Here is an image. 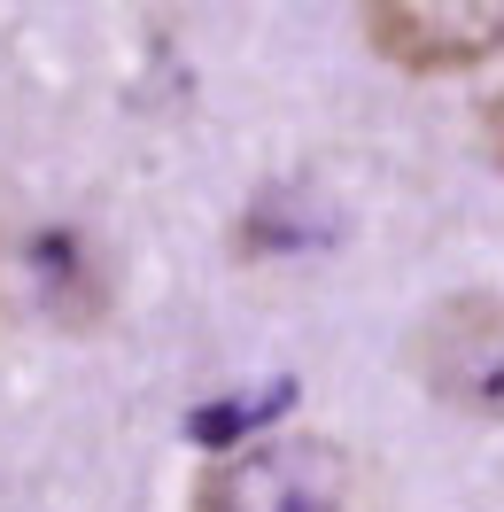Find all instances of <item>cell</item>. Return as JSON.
<instances>
[{
    "mask_svg": "<svg viewBox=\"0 0 504 512\" xmlns=\"http://www.w3.org/2000/svg\"><path fill=\"white\" fill-rule=\"evenodd\" d=\"M117 303L94 233L55 218H0V326L24 334H94Z\"/></svg>",
    "mask_w": 504,
    "mask_h": 512,
    "instance_id": "cell-1",
    "label": "cell"
},
{
    "mask_svg": "<svg viewBox=\"0 0 504 512\" xmlns=\"http://www.w3.org/2000/svg\"><path fill=\"white\" fill-rule=\"evenodd\" d=\"M404 365L442 412L504 427V295H442L411 326Z\"/></svg>",
    "mask_w": 504,
    "mask_h": 512,
    "instance_id": "cell-2",
    "label": "cell"
},
{
    "mask_svg": "<svg viewBox=\"0 0 504 512\" xmlns=\"http://www.w3.org/2000/svg\"><path fill=\"white\" fill-rule=\"evenodd\" d=\"M357 466L326 435H264L194 481V512H349Z\"/></svg>",
    "mask_w": 504,
    "mask_h": 512,
    "instance_id": "cell-3",
    "label": "cell"
},
{
    "mask_svg": "<svg viewBox=\"0 0 504 512\" xmlns=\"http://www.w3.org/2000/svg\"><path fill=\"white\" fill-rule=\"evenodd\" d=\"M380 63L411 78H450L504 55V0H357Z\"/></svg>",
    "mask_w": 504,
    "mask_h": 512,
    "instance_id": "cell-4",
    "label": "cell"
},
{
    "mask_svg": "<svg viewBox=\"0 0 504 512\" xmlns=\"http://www.w3.org/2000/svg\"><path fill=\"white\" fill-rule=\"evenodd\" d=\"M481 132H489V156L504 163V86L489 94V109H481Z\"/></svg>",
    "mask_w": 504,
    "mask_h": 512,
    "instance_id": "cell-5",
    "label": "cell"
}]
</instances>
